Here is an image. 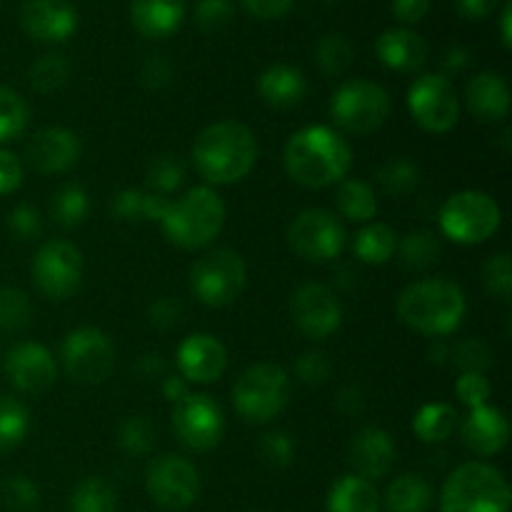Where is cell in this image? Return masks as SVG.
<instances>
[{"instance_id": "1", "label": "cell", "mask_w": 512, "mask_h": 512, "mask_svg": "<svg viewBox=\"0 0 512 512\" xmlns=\"http://www.w3.org/2000/svg\"><path fill=\"white\" fill-rule=\"evenodd\" d=\"M283 165L293 183L320 190L348 178L353 150L335 128L308 125L290 135L283 150Z\"/></svg>"}, {"instance_id": "2", "label": "cell", "mask_w": 512, "mask_h": 512, "mask_svg": "<svg viewBox=\"0 0 512 512\" xmlns=\"http://www.w3.org/2000/svg\"><path fill=\"white\" fill-rule=\"evenodd\" d=\"M193 165L208 185H233L250 175L258 163V140L238 120H218L198 133Z\"/></svg>"}, {"instance_id": "3", "label": "cell", "mask_w": 512, "mask_h": 512, "mask_svg": "<svg viewBox=\"0 0 512 512\" xmlns=\"http://www.w3.org/2000/svg\"><path fill=\"white\" fill-rule=\"evenodd\" d=\"M400 323L425 338L443 340L463 325L468 300L463 288L448 278H423L410 283L395 303Z\"/></svg>"}, {"instance_id": "4", "label": "cell", "mask_w": 512, "mask_h": 512, "mask_svg": "<svg viewBox=\"0 0 512 512\" xmlns=\"http://www.w3.org/2000/svg\"><path fill=\"white\" fill-rule=\"evenodd\" d=\"M225 203L210 185H198L170 200L160 228L165 238L183 250H203L223 233Z\"/></svg>"}, {"instance_id": "5", "label": "cell", "mask_w": 512, "mask_h": 512, "mask_svg": "<svg viewBox=\"0 0 512 512\" xmlns=\"http://www.w3.org/2000/svg\"><path fill=\"white\" fill-rule=\"evenodd\" d=\"M508 478L488 463H463L440 490V512H510Z\"/></svg>"}, {"instance_id": "6", "label": "cell", "mask_w": 512, "mask_h": 512, "mask_svg": "<svg viewBox=\"0 0 512 512\" xmlns=\"http://www.w3.org/2000/svg\"><path fill=\"white\" fill-rule=\"evenodd\" d=\"M290 400V375L278 363H255L233 388L235 413L250 425H265L278 418Z\"/></svg>"}, {"instance_id": "7", "label": "cell", "mask_w": 512, "mask_h": 512, "mask_svg": "<svg viewBox=\"0 0 512 512\" xmlns=\"http://www.w3.org/2000/svg\"><path fill=\"white\" fill-rule=\"evenodd\" d=\"M248 285V265L230 248H213L190 268V293L208 308H228Z\"/></svg>"}, {"instance_id": "8", "label": "cell", "mask_w": 512, "mask_h": 512, "mask_svg": "<svg viewBox=\"0 0 512 512\" xmlns=\"http://www.w3.org/2000/svg\"><path fill=\"white\" fill-rule=\"evenodd\" d=\"M440 230L445 238L458 245H480L493 238L503 223L498 200L483 190H460L450 195L438 213Z\"/></svg>"}, {"instance_id": "9", "label": "cell", "mask_w": 512, "mask_h": 512, "mask_svg": "<svg viewBox=\"0 0 512 512\" xmlns=\"http://www.w3.org/2000/svg\"><path fill=\"white\" fill-rule=\"evenodd\" d=\"M390 110L393 100L388 90L365 78L345 80L330 100L333 123L353 135H368L383 128L385 120L390 118Z\"/></svg>"}, {"instance_id": "10", "label": "cell", "mask_w": 512, "mask_h": 512, "mask_svg": "<svg viewBox=\"0 0 512 512\" xmlns=\"http://www.w3.org/2000/svg\"><path fill=\"white\" fill-rule=\"evenodd\" d=\"M60 363L73 383L100 385L115 368V345L105 330L80 325L65 335L60 345Z\"/></svg>"}, {"instance_id": "11", "label": "cell", "mask_w": 512, "mask_h": 512, "mask_svg": "<svg viewBox=\"0 0 512 512\" xmlns=\"http://www.w3.org/2000/svg\"><path fill=\"white\" fill-rule=\"evenodd\" d=\"M288 243L308 263H333L348 245V230L333 210L305 208L290 223Z\"/></svg>"}, {"instance_id": "12", "label": "cell", "mask_w": 512, "mask_h": 512, "mask_svg": "<svg viewBox=\"0 0 512 512\" xmlns=\"http://www.w3.org/2000/svg\"><path fill=\"white\" fill-rule=\"evenodd\" d=\"M33 283L48 300L63 303L83 285V253L68 240H48L35 250Z\"/></svg>"}, {"instance_id": "13", "label": "cell", "mask_w": 512, "mask_h": 512, "mask_svg": "<svg viewBox=\"0 0 512 512\" xmlns=\"http://www.w3.org/2000/svg\"><path fill=\"white\" fill-rule=\"evenodd\" d=\"M200 473L183 455H160L145 470V490L158 508L183 512L200 498Z\"/></svg>"}, {"instance_id": "14", "label": "cell", "mask_w": 512, "mask_h": 512, "mask_svg": "<svg viewBox=\"0 0 512 512\" xmlns=\"http://www.w3.org/2000/svg\"><path fill=\"white\" fill-rule=\"evenodd\" d=\"M173 433L193 453H210L225 435L223 408L205 393H188L173 405Z\"/></svg>"}, {"instance_id": "15", "label": "cell", "mask_w": 512, "mask_h": 512, "mask_svg": "<svg viewBox=\"0 0 512 512\" xmlns=\"http://www.w3.org/2000/svg\"><path fill=\"white\" fill-rule=\"evenodd\" d=\"M408 110L425 133L443 135L458 125L460 100L443 73H425L408 88Z\"/></svg>"}, {"instance_id": "16", "label": "cell", "mask_w": 512, "mask_h": 512, "mask_svg": "<svg viewBox=\"0 0 512 512\" xmlns=\"http://www.w3.org/2000/svg\"><path fill=\"white\" fill-rule=\"evenodd\" d=\"M290 318L308 340H325L343 325V303L328 285L305 283L290 295Z\"/></svg>"}, {"instance_id": "17", "label": "cell", "mask_w": 512, "mask_h": 512, "mask_svg": "<svg viewBox=\"0 0 512 512\" xmlns=\"http://www.w3.org/2000/svg\"><path fill=\"white\" fill-rule=\"evenodd\" d=\"M3 370L10 385L28 395L45 393L58 380V363H55L53 353L45 345L33 343V340L13 345L5 355Z\"/></svg>"}, {"instance_id": "18", "label": "cell", "mask_w": 512, "mask_h": 512, "mask_svg": "<svg viewBox=\"0 0 512 512\" xmlns=\"http://www.w3.org/2000/svg\"><path fill=\"white\" fill-rule=\"evenodd\" d=\"M80 138L68 128L50 125L35 130L25 145V160L40 175H58L80 160Z\"/></svg>"}, {"instance_id": "19", "label": "cell", "mask_w": 512, "mask_h": 512, "mask_svg": "<svg viewBox=\"0 0 512 512\" xmlns=\"http://www.w3.org/2000/svg\"><path fill=\"white\" fill-rule=\"evenodd\" d=\"M20 25L40 43H63L78 30V10L70 0H25Z\"/></svg>"}, {"instance_id": "20", "label": "cell", "mask_w": 512, "mask_h": 512, "mask_svg": "<svg viewBox=\"0 0 512 512\" xmlns=\"http://www.w3.org/2000/svg\"><path fill=\"white\" fill-rule=\"evenodd\" d=\"M178 375L188 383H215L228 368V350L215 335L195 333L178 348Z\"/></svg>"}, {"instance_id": "21", "label": "cell", "mask_w": 512, "mask_h": 512, "mask_svg": "<svg viewBox=\"0 0 512 512\" xmlns=\"http://www.w3.org/2000/svg\"><path fill=\"white\" fill-rule=\"evenodd\" d=\"M395 440L383 428H363L353 435L348 445V463L353 475L365 480H380L393 470L395 465Z\"/></svg>"}, {"instance_id": "22", "label": "cell", "mask_w": 512, "mask_h": 512, "mask_svg": "<svg viewBox=\"0 0 512 512\" xmlns=\"http://www.w3.org/2000/svg\"><path fill=\"white\" fill-rule=\"evenodd\" d=\"M460 438H463L465 448L478 458H493L508 448L510 423L503 410L488 403L465 415V420L460 423Z\"/></svg>"}, {"instance_id": "23", "label": "cell", "mask_w": 512, "mask_h": 512, "mask_svg": "<svg viewBox=\"0 0 512 512\" xmlns=\"http://www.w3.org/2000/svg\"><path fill=\"white\" fill-rule=\"evenodd\" d=\"M510 85L503 75L483 70L465 85V105L483 123H498L510 115Z\"/></svg>"}, {"instance_id": "24", "label": "cell", "mask_w": 512, "mask_h": 512, "mask_svg": "<svg viewBox=\"0 0 512 512\" xmlns=\"http://www.w3.org/2000/svg\"><path fill=\"white\" fill-rule=\"evenodd\" d=\"M380 63L398 73H415L428 63V43L410 28H390L375 43Z\"/></svg>"}, {"instance_id": "25", "label": "cell", "mask_w": 512, "mask_h": 512, "mask_svg": "<svg viewBox=\"0 0 512 512\" xmlns=\"http://www.w3.org/2000/svg\"><path fill=\"white\" fill-rule=\"evenodd\" d=\"M308 93V80L303 70L288 63H275L260 73L258 95L265 105L278 110L295 108Z\"/></svg>"}, {"instance_id": "26", "label": "cell", "mask_w": 512, "mask_h": 512, "mask_svg": "<svg viewBox=\"0 0 512 512\" xmlns=\"http://www.w3.org/2000/svg\"><path fill=\"white\" fill-rule=\"evenodd\" d=\"M130 20L145 38H168L183 25L185 0H130Z\"/></svg>"}, {"instance_id": "27", "label": "cell", "mask_w": 512, "mask_h": 512, "mask_svg": "<svg viewBox=\"0 0 512 512\" xmlns=\"http://www.w3.org/2000/svg\"><path fill=\"white\" fill-rule=\"evenodd\" d=\"M328 512H380V493L370 480L358 475H343L328 493Z\"/></svg>"}, {"instance_id": "28", "label": "cell", "mask_w": 512, "mask_h": 512, "mask_svg": "<svg viewBox=\"0 0 512 512\" xmlns=\"http://www.w3.org/2000/svg\"><path fill=\"white\" fill-rule=\"evenodd\" d=\"M435 503V490L423 475L405 473L395 478L385 490L383 505L388 512H430Z\"/></svg>"}, {"instance_id": "29", "label": "cell", "mask_w": 512, "mask_h": 512, "mask_svg": "<svg viewBox=\"0 0 512 512\" xmlns=\"http://www.w3.org/2000/svg\"><path fill=\"white\" fill-rule=\"evenodd\" d=\"M335 203H338L340 215L348 218L350 223H373L375 213H378V195H375L373 185L360 178L340 180Z\"/></svg>"}, {"instance_id": "30", "label": "cell", "mask_w": 512, "mask_h": 512, "mask_svg": "<svg viewBox=\"0 0 512 512\" xmlns=\"http://www.w3.org/2000/svg\"><path fill=\"white\" fill-rule=\"evenodd\" d=\"M458 410L448 403H428L415 413L413 418V433L420 443L438 445L453 438L455 428H458Z\"/></svg>"}, {"instance_id": "31", "label": "cell", "mask_w": 512, "mask_h": 512, "mask_svg": "<svg viewBox=\"0 0 512 512\" xmlns=\"http://www.w3.org/2000/svg\"><path fill=\"white\" fill-rule=\"evenodd\" d=\"M398 250V235L385 223H368L353 238V255L365 265H385Z\"/></svg>"}, {"instance_id": "32", "label": "cell", "mask_w": 512, "mask_h": 512, "mask_svg": "<svg viewBox=\"0 0 512 512\" xmlns=\"http://www.w3.org/2000/svg\"><path fill=\"white\" fill-rule=\"evenodd\" d=\"M395 253H398L405 270L423 273V270L438 265L440 255H443V245H440V238L433 230H413V233H408L400 240Z\"/></svg>"}, {"instance_id": "33", "label": "cell", "mask_w": 512, "mask_h": 512, "mask_svg": "<svg viewBox=\"0 0 512 512\" xmlns=\"http://www.w3.org/2000/svg\"><path fill=\"white\" fill-rule=\"evenodd\" d=\"M90 213V195L83 185L65 183L50 200V218L60 228H78Z\"/></svg>"}, {"instance_id": "34", "label": "cell", "mask_w": 512, "mask_h": 512, "mask_svg": "<svg viewBox=\"0 0 512 512\" xmlns=\"http://www.w3.org/2000/svg\"><path fill=\"white\" fill-rule=\"evenodd\" d=\"M70 512H118V493L108 480L90 475L70 493Z\"/></svg>"}, {"instance_id": "35", "label": "cell", "mask_w": 512, "mask_h": 512, "mask_svg": "<svg viewBox=\"0 0 512 512\" xmlns=\"http://www.w3.org/2000/svg\"><path fill=\"white\" fill-rule=\"evenodd\" d=\"M30 433V413L13 395H0V453L18 448Z\"/></svg>"}, {"instance_id": "36", "label": "cell", "mask_w": 512, "mask_h": 512, "mask_svg": "<svg viewBox=\"0 0 512 512\" xmlns=\"http://www.w3.org/2000/svg\"><path fill=\"white\" fill-rule=\"evenodd\" d=\"M375 180H378L380 188H383L388 195L405 198V195L418 190L420 168L413 163V160L398 155V158H390L380 165L378 173H375Z\"/></svg>"}, {"instance_id": "37", "label": "cell", "mask_w": 512, "mask_h": 512, "mask_svg": "<svg viewBox=\"0 0 512 512\" xmlns=\"http://www.w3.org/2000/svg\"><path fill=\"white\" fill-rule=\"evenodd\" d=\"M185 183V165L178 155L160 153L145 168V188L168 198Z\"/></svg>"}, {"instance_id": "38", "label": "cell", "mask_w": 512, "mask_h": 512, "mask_svg": "<svg viewBox=\"0 0 512 512\" xmlns=\"http://www.w3.org/2000/svg\"><path fill=\"white\" fill-rule=\"evenodd\" d=\"M315 60L325 75H343L355 60V45L343 33H325L315 45Z\"/></svg>"}, {"instance_id": "39", "label": "cell", "mask_w": 512, "mask_h": 512, "mask_svg": "<svg viewBox=\"0 0 512 512\" xmlns=\"http://www.w3.org/2000/svg\"><path fill=\"white\" fill-rule=\"evenodd\" d=\"M158 443V430L148 415H130L118 430V445L133 458H145Z\"/></svg>"}, {"instance_id": "40", "label": "cell", "mask_w": 512, "mask_h": 512, "mask_svg": "<svg viewBox=\"0 0 512 512\" xmlns=\"http://www.w3.org/2000/svg\"><path fill=\"white\" fill-rule=\"evenodd\" d=\"M30 108L20 93L8 85H0V145L20 138L28 128Z\"/></svg>"}, {"instance_id": "41", "label": "cell", "mask_w": 512, "mask_h": 512, "mask_svg": "<svg viewBox=\"0 0 512 512\" xmlns=\"http://www.w3.org/2000/svg\"><path fill=\"white\" fill-rule=\"evenodd\" d=\"M30 85H33L38 93L48 95L55 90L63 88L68 83L70 75V63L63 53H45L30 65Z\"/></svg>"}, {"instance_id": "42", "label": "cell", "mask_w": 512, "mask_h": 512, "mask_svg": "<svg viewBox=\"0 0 512 512\" xmlns=\"http://www.w3.org/2000/svg\"><path fill=\"white\" fill-rule=\"evenodd\" d=\"M33 320L30 298L18 288H0V328L8 333H20Z\"/></svg>"}, {"instance_id": "43", "label": "cell", "mask_w": 512, "mask_h": 512, "mask_svg": "<svg viewBox=\"0 0 512 512\" xmlns=\"http://www.w3.org/2000/svg\"><path fill=\"white\" fill-rule=\"evenodd\" d=\"M0 498L10 512H35L40 505V490L25 475H13L0 488Z\"/></svg>"}, {"instance_id": "44", "label": "cell", "mask_w": 512, "mask_h": 512, "mask_svg": "<svg viewBox=\"0 0 512 512\" xmlns=\"http://www.w3.org/2000/svg\"><path fill=\"white\" fill-rule=\"evenodd\" d=\"M483 285L490 295L510 303L512 298V258L510 253H498L483 265Z\"/></svg>"}, {"instance_id": "45", "label": "cell", "mask_w": 512, "mask_h": 512, "mask_svg": "<svg viewBox=\"0 0 512 512\" xmlns=\"http://www.w3.org/2000/svg\"><path fill=\"white\" fill-rule=\"evenodd\" d=\"M260 455L270 468L285 470L295 463V440L285 430H273L260 438Z\"/></svg>"}, {"instance_id": "46", "label": "cell", "mask_w": 512, "mask_h": 512, "mask_svg": "<svg viewBox=\"0 0 512 512\" xmlns=\"http://www.w3.org/2000/svg\"><path fill=\"white\" fill-rule=\"evenodd\" d=\"M450 358H453L455 368H460L463 373H485V370L493 365V355H490L488 345L480 343V340L475 338L455 345V348L450 350Z\"/></svg>"}, {"instance_id": "47", "label": "cell", "mask_w": 512, "mask_h": 512, "mask_svg": "<svg viewBox=\"0 0 512 512\" xmlns=\"http://www.w3.org/2000/svg\"><path fill=\"white\" fill-rule=\"evenodd\" d=\"M235 18V8L230 0H198L195 5V23L205 33H218L228 28Z\"/></svg>"}, {"instance_id": "48", "label": "cell", "mask_w": 512, "mask_h": 512, "mask_svg": "<svg viewBox=\"0 0 512 512\" xmlns=\"http://www.w3.org/2000/svg\"><path fill=\"white\" fill-rule=\"evenodd\" d=\"M455 395L470 410L483 408V405H488L490 395H493V385H490L485 373H460L458 383H455Z\"/></svg>"}, {"instance_id": "49", "label": "cell", "mask_w": 512, "mask_h": 512, "mask_svg": "<svg viewBox=\"0 0 512 512\" xmlns=\"http://www.w3.org/2000/svg\"><path fill=\"white\" fill-rule=\"evenodd\" d=\"M295 375L303 385L310 388H318V385L328 383V378L333 375V363L328 360V355L320 353V350H308L298 358L295 363Z\"/></svg>"}, {"instance_id": "50", "label": "cell", "mask_w": 512, "mask_h": 512, "mask_svg": "<svg viewBox=\"0 0 512 512\" xmlns=\"http://www.w3.org/2000/svg\"><path fill=\"white\" fill-rule=\"evenodd\" d=\"M110 213L120 223H145V190H118L110 200Z\"/></svg>"}, {"instance_id": "51", "label": "cell", "mask_w": 512, "mask_h": 512, "mask_svg": "<svg viewBox=\"0 0 512 512\" xmlns=\"http://www.w3.org/2000/svg\"><path fill=\"white\" fill-rule=\"evenodd\" d=\"M8 228L10 233L18 240L28 243V240H38L43 233V218H40V210L30 203H20L10 210L8 215Z\"/></svg>"}, {"instance_id": "52", "label": "cell", "mask_w": 512, "mask_h": 512, "mask_svg": "<svg viewBox=\"0 0 512 512\" xmlns=\"http://www.w3.org/2000/svg\"><path fill=\"white\" fill-rule=\"evenodd\" d=\"M183 303L178 298H170V295H160L150 303L148 308V320L153 328L158 330H173L183 323Z\"/></svg>"}, {"instance_id": "53", "label": "cell", "mask_w": 512, "mask_h": 512, "mask_svg": "<svg viewBox=\"0 0 512 512\" xmlns=\"http://www.w3.org/2000/svg\"><path fill=\"white\" fill-rule=\"evenodd\" d=\"M138 80L140 85L148 90L165 88V85H170V80H173V65H170V60L165 58V55H148V58L140 63Z\"/></svg>"}, {"instance_id": "54", "label": "cell", "mask_w": 512, "mask_h": 512, "mask_svg": "<svg viewBox=\"0 0 512 512\" xmlns=\"http://www.w3.org/2000/svg\"><path fill=\"white\" fill-rule=\"evenodd\" d=\"M23 163L10 150L0 148V195H10L23 185Z\"/></svg>"}, {"instance_id": "55", "label": "cell", "mask_w": 512, "mask_h": 512, "mask_svg": "<svg viewBox=\"0 0 512 512\" xmlns=\"http://www.w3.org/2000/svg\"><path fill=\"white\" fill-rule=\"evenodd\" d=\"M243 8L248 10L253 18L258 20H275L283 18L290 8H293L295 0H240Z\"/></svg>"}, {"instance_id": "56", "label": "cell", "mask_w": 512, "mask_h": 512, "mask_svg": "<svg viewBox=\"0 0 512 512\" xmlns=\"http://www.w3.org/2000/svg\"><path fill=\"white\" fill-rule=\"evenodd\" d=\"M335 405H338L340 413L348 415V418H358V415L365 410L363 390H360L358 385H343V388L338 390V398H335Z\"/></svg>"}, {"instance_id": "57", "label": "cell", "mask_w": 512, "mask_h": 512, "mask_svg": "<svg viewBox=\"0 0 512 512\" xmlns=\"http://www.w3.org/2000/svg\"><path fill=\"white\" fill-rule=\"evenodd\" d=\"M430 0H393V15L400 23H420L428 15Z\"/></svg>"}, {"instance_id": "58", "label": "cell", "mask_w": 512, "mask_h": 512, "mask_svg": "<svg viewBox=\"0 0 512 512\" xmlns=\"http://www.w3.org/2000/svg\"><path fill=\"white\" fill-rule=\"evenodd\" d=\"M470 58H473V55H470V50L465 48V45H453V48H448V53L443 55V75H455L460 73V70H465L470 65Z\"/></svg>"}, {"instance_id": "59", "label": "cell", "mask_w": 512, "mask_h": 512, "mask_svg": "<svg viewBox=\"0 0 512 512\" xmlns=\"http://www.w3.org/2000/svg\"><path fill=\"white\" fill-rule=\"evenodd\" d=\"M455 3H458L460 15L470 20H483L493 13L498 0H455Z\"/></svg>"}, {"instance_id": "60", "label": "cell", "mask_w": 512, "mask_h": 512, "mask_svg": "<svg viewBox=\"0 0 512 512\" xmlns=\"http://www.w3.org/2000/svg\"><path fill=\"white\" fill-rule=\"evenodd\" d=\"M188 393H190L188 380H185L183 375H168V378L163 380V398L168 400V403L175 405L178 400H183Z\"/></svg>"}, {"instance_id": "61", "label": "cell", "mask_w": 512, "mask_h": 512, "mask_svg": "<svg viewBox=\"0 0 512 512\" xmlns=\"http://www.w3.org/2000/svg\"><path fill=\"white\" fill-rule=\"evenodd\" d=\"M138 373L143 378H163L165 375V363L158 353H145L138 360Z\"/></svg>"}, {"instance_id": "62", "label": "cell", "mask_w": 512, "mask_h": 512, "mask_svg": "<svg viewBox=\"0 0 512 512\" xmlns=\"http://www.w3.org/2000/svg\"><path fill=\"white\" fill-rule=\"evenodd\" d=\"M512 3L503 5V15H500V38H503V45L510 50L512 45Z\"/></svg>"}, {"instance_id": "63", "label": "cell", "mask_w": 512, "mask_h": 512, "mask_svg": "<svg viewBox=\"0 0 512 512\" xmlns=\"http://www.w3.org/2000/svg\"><path fill=\"white\" fill-rule=\"evenodd\" d=\"M430 360H433V363H445V358H450V348L448 345L443 343V340H435V345L433 348H430Z\"/></svg>"}, {"instance_id": "64", "label": "cell", "mask_w": 512, "mask_h": 512, "mask_svg": "<svg viewBox=\"0 0 512 512\" xmlns=\"http://www.w3.org/2000/svg\"><path fill=\"white\" fill-rule=\"evenodd\" d=\"M325 3H333V0H325Z\"/></svg>"}]
</instances>
